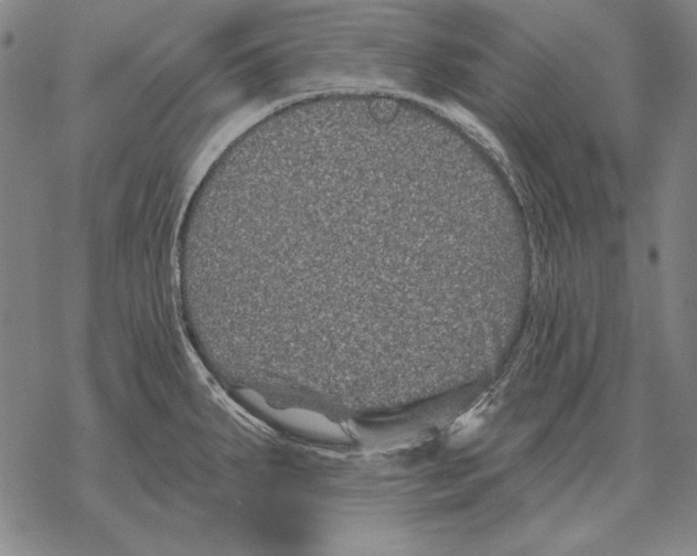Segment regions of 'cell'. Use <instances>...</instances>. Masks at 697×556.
Listing matches in <instances>:
<instances>
[{
	"label": "cell",
	"instance_id": "6da1fadb",
	"mask_svg": "<svg viewBox=\"0 0 697 556\" xmlns=\"http://www.w3.org/2000/svg\"><path fill=\"white\" fill-rule=\"evenodd\" d=\"M246 395L249 402L257 407H264L267 415L286 427L320 438L341 440L345 437L336 424L315 411L301 408L274 409L256 394L247 392Z\"/></svg>",
	"mask_w": 697,
	"mask_h": 556
}]
</instances>
